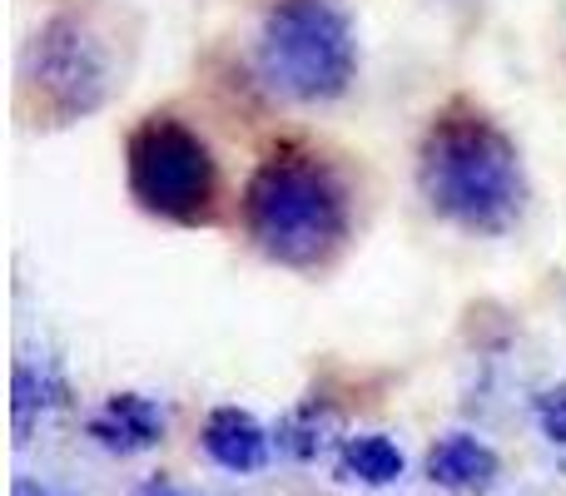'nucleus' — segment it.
I'll return each mask as SVG.
<instances>
[{
    "mask_svg": "<svg viewBox=\"0 0 566 496\" xmlns=\"http://www.w3.org/2000/svg\"><path fill=\"white\" fill-rule=\"evenodd\" d=\"M402 452L392 437L382 432H358V437H343L338 447V477L358 482V487H392L402 477Z\"/></svg>",
    "mask_w": 566,
    "mask_h": 496,
    "instance_id": "1a4fd4ad",
    "label": "nucleus"
},
{
    "mask_svg": "<svg viewBox=\"0 0 566 496\" xmlns=\"http://www.w3.org/2000/svg\"><path fill=\"white\" fill-rule=\"evenodd\" d=\"M333 432H338V412L323 408V402L313 398V402L293 408L289 418L279 422V428H274V442H279L283 457H293V462H313L323 447H328Z\"/></svg>",
    "mask_w": 566,
    "mask_h": 496,
    "instance_id": "9b49d317",
    "label": "nucleus"
},
{
    "mask_svg": "<svg viewBox=\"0 0 566 496\" xmlns=\"http://www.w3.org/2000/svg\"><path fill=\"white\" fill-rule=\"evenodd\" d=\"M418 189L428 209L468 234H502L527 209V169L512 135L478 105H448L418 149Z\"/></svg>",
    "mask_w": 566,
    "mask_h": 496,
    "instance_id": "f257e3e1",
    "label": "nucleus"
},
{
    "mask_svg": "<svg viewBox=\"0 0 566 496\" xmlns=\"http://www.w3.org/2000/svg\"><path fill=\"white\" fill-rule=\"evenodd\" d=\"M199 442H205L209 462H219V467L234 472V477L259 472L269 462V447H274V437H269L254 412H244V408H214L205 418Z\"/></svg>",
    "mask_w": 566,
    "mask_h": 496,
    "instance_id": "0eeeda50",
    "label": "nucleus"
},
{
    "mask_svg": "<svg viewBox=\"0 0 566 496\" xmlns=\"http://www.w3.org/2000/svg\"><path fill=\"white\" fill-rule=\"evenodd\" d=\"M25 89L55 125L95 115L109 99V89H115L109 45L80 10H60L35 30L25 50Z\"/></svg>",
    "mask_w": 566,
    "mask_h": 496,
    "instance_id": "39448f33",
    "label": "nucleus"
},
{
    "mask_svg": "<svg viewBox=\"0 0 566 496\" xmlns=\"http://www.w3.org/2000/svg\"><path fill=\"white\" fill-rule=\"evenodd\" d=\"M65 398H70V382L50 362H15V378H10V422H15V437L25 442L30 422L45 418Z\"/></svg>",
    "mask_w": 566,
    "mask_h": 496,
    "instance_id": "9d476101",
    "label": "nucleus"
},
{
    "mask_svg": "<svg viewBox=\"0 0 566 496\" xmlns=\"http://www.w3.org/2000/svg\"><path fill=\"white\" fill-rule=\"evenodd\" d=\"M259 70L289 99L323 105L353 85L358 40L333 0H279L259 30Z\"/></svg>",
    "mask_w": 566,
    "mask_h": 496,
    "instance_id": "7ed1b4c3",
    "label": "nucleus"
},
{
    "mask_svg": "<svg viewBox=\"0 0 566 496\" xmlns=\"http://www.w3.org/2000/svg\"><path fill=\"white\" fill-rule=\"evenodd\" d=\"M10 496H70V492L50 487V482H35V477H15V487H10Z\"/></svg>",
    "mask_w": 566,
    "mask_h": 496,
    "instance_id": "ddd939ff",
    "label": "nucleus"
},
{
    "mask_svg": "<svg viewBox=\"0 0 566 496\" xmlns=\"http://www.w3.org/2000/svg\"><path fill=\"white\" fill-rule=\"evenodd\" d=\"M244 229L283 268H323L348 239V189L303 149H274L244 184Z\"/></svg>",
    "mask_w": 566,
    "mask_h": 496,
    "instance_id": "f03ea898",
    "label": "nucleus"
},
{
    "mask_svg": "<svg viewBox=\"0 0 566 496\" xmlns=\"http://www.w3.org/2000/svg\"><path fill=\"white\" fill-rule=\"evenodd\" d=\"M129 496H189V492H179V487H169L165 477H155V482H145V487H135Z\"/></svg>",
    "mask_w": 566,
    "mask_h": 496,
    "instance_id": "4468645a",
    "label": "nucleus"
},
{
    "mask_svg": "<svg viewBox=\"0 0 566 496\" xmlns=\"http://www.w3.org/2000/svg\"><path fill=\"white\" fill-rule=\"evenodd\" d=\"M90 437L105 452H119V457H135V452L159 447L165 437V408L145 392H115L105 398V408L90 418Z\"/></svg>",
    "mask_w": 566,
    "mask_h": 496,
    "instance_id": "423d86ee",
    "label": "nucleus"
},
{
    "mask_svg": "<svg viewBox=\"0 0 566 496\" xmlns=\"http://www.w3.org/2000/svg\"><path fill=\"white\" fill-rule=\"evenodd\" d=\"M125 179L139 209L169 224H209L219 209V165L175 115H149L125 139Z\"/></svg>",
    "mask_w": 566,
    "mask_h": 496,
    "instance_id": "20e7f679",
    "label": "nucleus"
},
{
    "mask_svg": "<svg viewBox=\"0 0 566 496\" xmlns=\"http://www.w3.org/2000/svg\"><path fill=\"white\" fill-rule=\"evenodd\" d=\"M537 422H542V432H547L552 442H562L566 447V382L562 388L537 392Z\"/></svg>",
    "mask_w": 566,
    "mask_h": 496,
    "instance_id": "f8f14e48",
    "label": "nucleus"
},
{
    "mask_svg": "<svg viewBox=\"0 0 566 496\" xmlns=\"http://www.w3.org/2000/svg\"><path fill=\"white\" fill-rule=\"evenodd\" d=\"M497 452L472 432H448L428 447V482H438L448 492H488L497 482Z\"/></svg>",
    "mask_w": 566,
    "mask_h": 496,
    "instance_id": "6e6552de",
    "label": "nucleus"
}]
</instances>
